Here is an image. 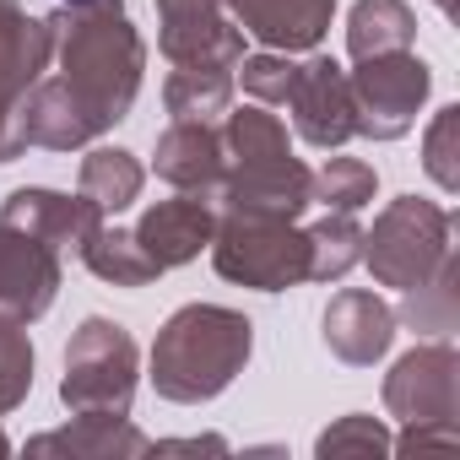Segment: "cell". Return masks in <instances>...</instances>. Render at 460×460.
<instances>
[{"instance_id": "cell-10", "label": "cell", "mask_w": 460, "mask_h": 460, "mask_svg": "<svg viewBox=\"0 0 460 460\" xmlns=\"http://www.w3.org/2000/svg\"><path fill=\"white\" fill-rule=\"evenodd\" d=\"M157 49L173 66H227L244 60V28L227 22V0H157Z\"/></svg>"}, {"instance_id": "cell-26", "label": "cell", "mask_w": 460, "mask_h": 460, "mask_svg": "<svg viewBox=\"0 0 460 460\" xmlns=\"http://www.w3.org/2000/svg\"><path fill=\"white\" fill-rule=\"evenodd\" d=\"M374 168L363 157H331L320 173H309V200H320L325 211H363L374 200Z\"/></svg>"}, {"instance_id": "cell-4", "label": "cell", "mask_w": 460, "mask_h": 460, "mask_svg": "<svg viewBox=\"0 0 460 460\" xmlns=\"http://www.w3.org/2000/svg\"><path fill=\"white\" fill-rule=\"evenodd\" d=\"M211 261L227 282L282 293L309 282V234H298L282 217H239L222 211L211 234Z\"/></svg>"}, {"instance_id": "cell-34", "label": "cell", "mask_w": 460, "mask_h": 460, "mask_svg": "<svg viewBox=\"0 0 460 460\" xmlns=\"http://www.w3.org/2000/svg\"><path fill=\"white\" fill-rule=\"evenodd\" d=\"M60 6H82V0H60Z\"/></svg>"}, {"instance_id": "cell-11", "label": "cell", "mask_w": 460, "mask_h": 460, "mask_svg": "<svg viewBox=\"0 0 460 460\" xmlns=\"http://www.w3.org/2000/svg\"><path fill=\"white\" fill-rule=\"evenodd\" d=\"M293 109V125L309 146L320 152H336L347 146L358 130H352V87H347V71L331 60V55H314L293 71V87L282 98Z\"/></svg>"}, {"instance_id": "cell-32", "label": "cell", "mask_w": 460, "mask_h": 460, "mask_svg": "<svg viewBox=\"0 0 460 460\" xmlns=\"http://www.w3.org/2000/svg\"><path fill=\"white\" fill-rule=\"evenodd\" d=\"M433 6H438V12H444V17H455V0H433Z\"/></svg>"}, {"instance_id": "cell-20", "label": "cell", "mask_w": 460, "mask_h": 460, "mask_svg": "<svg viewBox=\"0 0 460 460\" xmlns=\"http://www.w3.org/2000/svg\"><path fill=\"white\" fill-rule=\"evenodd\" d=\"M417 39V17L406 0H358L352 22H347V49L352 60H374L390 49H411Z\"/></svg>"}, {"instance_id": "cell-28", "label": "cell", "mask_w": 460, "mask_h": 460, "mask_svg": "<svg viewBox=\"0 0 460 460\" xmlns=\"http://www.w3.org/2000/svg\"><path fill=\"white\" fill-rule=\"evenodd\" d=\"M422 168L433 173L438 190H460V109H438L433 125H428V141H422Z\"/></svg>"}, {"instance_id": "cell-30", "label": "cell", "mask_w": 460, "mask_h": 460, "mask_svg": "<svg viewBox=\"0 0 460 460\" xmlns=\"http://www.w3.org/2000/svg\"><path fill=\"white\" fill-rule=\"evenodd\" d=\"M293 71H298V66H293L282 49H266V55H250V60H244L239 82H244V93H250L255 103H282L288 87H293Z\"/></svg>"}, {"instance_id": "cell-12", "label": "cell", "mask_w": 460, "mask_h": 460, "mask_svg": "<svg viewBox=\"0 0 460 460\" xmlns=\"http://www.w3.org/2000/svg\"><path fill=\"white\" fill-rule=\"evenodd\" d=\"M211 234H217V206L195 190H179L173 200L146 206L141 222H136V244L157 271H173V266L195 261L211 244Z\"/></svg>"}, {"instance_id": "cell-16", "label": "cell", "mask_w": 460, "mask_h": 460, "mask_svg": "<svg viewBox=\"0 0 460 460\" xmlns=\"http://www.w3.org/2000/svg\"><path fill=\"white\" fill-rule=\"evenodd\" d=\"M227 12H234V22L255 44L298 55V49H314L325 39L336 0H227Z\"/></svg>"}, {"instance_id": "cell-23", "label": "cell", "mask_w": 460, "mask_h": 460, "mask_svg": "<svg viewBox=\"0 0 460 460\" xmlns=\"http://www.w3.org/2000/svg\"><path fill=\"white\" fill-rule=\"evenodd\" d=\"M141 184H146V173H141V163H136L130 152L98 146V152H87V163H82L76 195H87V200L109 217V211H125V206L141 195Z\"/></svg>"}, {"instance_id": "cell-2", "label": "cell", "mask_w": 460, "mask_h": 460, "mask_svg": "<svg viewBox=\"0 0 460 460\" xmlns=\"http://www.w3.org/2000/svg\"><path fill=\"white\" fill-rule=\"evenodd\" d=\"M255 347V325L239 309H222V304H184L152 347V385L163 401L195 406L211 401L234 385L250 363Z\"/></svg>"}, {"instance_id": "cell-21", "label": "cell", "mask_w": 460, "mask_h": 460, "mask_svg": "<svg viewBox=\"0 0 460 460\" xmlns=\"http://www.w3.org/2000/svg\"><path fill=\"white\" fill-rule=\"evenodd\" d=\"M82 261H87V271L93 277H103V282H114V288H146V282H157L163 271L141 255V244H136V234H125V227H109V217L93 227V234L82 239V250H76Z\"/></svg>"}, {"instance_id": "cell-15", "label": "cell", "mask_w": 460, "mask_h": 460, "mask_svg": "<svg viewBox=\"0 0 460 460\" xmlns=\"http://www.w3.org/2000/svg\"><path fill=\"white\" fill-rule=\"evenodd\" d=\"M390 341H395V309H390L379 293L347 288V293L331 298V309H325V347H331L341 363H358V368H363V363L385 358Z\"/></svg>"}, {"instance_id": "cell-1", "label": "cell", "mask_w": 460, "mask_h": 460, "mask_svg": "<svg viewBox=\"0 0 460 460\" xmlns=\"http://www.w3.org/2000/svg\"><path fill=\"white\" fill-rule=\"evenodd\" d=\"M49 22V55H60V82L87 109L98 130L119 125L141 93L146 44L125 17V0H82L60 6Z\"/></svg>"}, {"instance_id": "cell-5", "label": "cell", "mask_w": 460, "mask_h": 460, "mask_svg": "<svg viewBox=\"0 0 460 460\" xmlns=\"http://www.w3.org/2000/svg\"><path fill=\"white\" fill-rule=\"evenodd\" d=\"M363 261L385 288H417L449 261V211L417 195L390 200L374 217V234H363Z\"/></svg>"}, {"instance_id": "cell-13", "label": "cell", "mask_w": 460, "mask_h": 460, "mask_svg": "<svg viewBox=\"0 0 460 460\" xmlns=\"http://www.w3.org/2000/svg\"><path fill=\"white\" fill-rule=\"evenodd\" d=\"M60 293V250L0 227V314L12 320H39Z\"/></svg>"}, {"instance_id": "cell-6", "label": "cell", "mask_w": 460, "mask_h": 460, "mask_svg": "<svg viewBox=\"0 0 460 460\" xmlns=\"http://www.w3.org/2000/svg\"><path fill=\"white\" fill-rule=\"evenodd\" d=\"M136 395V341L114 320H82V331L66 347V379L60 401L76 417H125Z\"/></svg>"}, {"instance_id": "cell-17", "label": "cell", "mask_w": 460, "mask_h": 460, "mask_svg": "<svg viewBox=\"0 0 460 460\" xmlns=\"http://www.w3.org/2000/svg\"><path fill=\"white\" fill-rule=\"evenodd\" d=\"M157 179H168L173 190H195L211 195L222 184V136L206 119H173L157 136V157H152Z\"/></svg>"}, {"instance_id": "cell-14", "label": "cell", "mask_w": 460, "mask_h": 460, "mask_svg": "<svg viewBox=\"0 0 460 460\" xmlns=\"http://www.w3.org/2000/svg\"><path fill=\"white\" fill-rule=\"evenodd\" d=\"M103 222V211L87 195H60V190H17L0 206V227L49 244V250H82V239Z\"/></svg>"}, {"instance_id": "cell-8", "label": "cell", "mask_w": 460, "mask_h": 460, "mask_svg": "<svg viewBox=\"0 0 460 460\" xmlns=\"http://www.w3.org/2000/svg\"><path fill=\"white\" fill-rule=\"evenodd\" d=\"M49 66V22L28 17L17 0H0V163L28 152L22 103Z\"/></svg>"}, {"instance_id": "cell-25", "label": "cell", "mask_w": 460, "mask_h": 460, "mask_svg": "<svg viewBox=\"0 0 460 460\" xmlns=\"http://www.w3.org/2000/svg\"><path fill=\"white\" fill-rule=\"evenodd\" d=\"M455 314H460V293H455V255L417 288H406V304H401V320L417 325V331H433V336H449L455 331Z\"/></svg>"}, {"instance_id": "cell-19", "label": "cell", "mask_w": 460, "mask_h": 460, "mask_svg": "<svg viewBox=\"0 0 460 460\" xmlns=\"http://www.w3.org/2000/svg\"><path fill=\"white\" fill-rule=\"evenodd\" d=\"M28 449L33 455H93V460H109V455H146L152 444L125 417H76L60 433H39Z\"/></svg>"}, {"instance_id": "cell-29", "label": "cell", "mask_w": 460, "mask_h": 460, "mask_svg": "<svg viewBox=\"0 0 460 460\" xmlns=\"http://www.w3.org/2000/svg\"><path fill=\"white\" fill-rule=\"evenodd\" d=\"M347 449H358V455H385V449H390V433H385L374 417L352 411V417H341L336 428H325V433L314 438V455H347Z\"/></svg>"}, {"instance_id": "cell-18", "label": "cell", "mask_w": 460, "mask_h": 460, "mask_svg": "<svg viewBox=\"0 0 460 460\" xmlns=\"http://www.w3.org/2000/svg\"><path fill=\"white\" fill-rule=\"evenodd\" d=\"M22 130H28V146H49V152H71V146L103 136L60 76L55 82H44V76L33 82L28 103H22Z\"/></svg>"}, {"instance_id": "cell-27", "label": "cell", "mask_w": 460, "mask_h": 460, "mask_svg": "<svg viewBox=\"0 0 460 460\" xmlns=\"http://www.w3.org/2000/svg\"><path fill=\"white\" fill-rule=\"evenodd\" d=\"M28 390H33V341L22 331V320L0 314V411L22 406Z\"/></svg>"}, {"instance_id": "cell-22", "label": "cell", "mask_w": 460, "mask_h": 460, "mask_svg": "<svg viewBox=\"0 0 460 460\" xmlns=\"http://www.w3.org/2000/svg\"><path fill=\"white\" fill-rule=\"evenodd\" d=\"M163 103H168L173 119L227 114V103H234V71L227 66H173V76L163 87Z\"/></svg>"}, {"instance_id": "cell-33", "label": "cell", "mask_w": 460, "mask_h": 460, "mask_svg": "<svg viewBox=\"0 0 460 460\" xmlns=\"http://www.w3.org/2000/svg\"><path fill=\"white\" fill-rule=\"evenodd\" d=\"M6 449H12V444H6V433H0V455H6Z\"/></svg>"}, {"instance_id": "cell-9", "label": "cell", "mask_w": 460, "mask_h": 460, "mask_svg": "<svg viewBox=\"0 0 460 460\" xmlns=\"http://www.w3.org/2000/svg\"><path fill=\"white\" fill-rule=\"evenodd\" d=\"M385 406L406 417V428H455L460 411V358L449 341H428L406 352L385 379Z\"/></svg>"}, {"instance_id": "cell-31", "label": "cell", "mask_w": 460, "mask_h": 460, "mask_svg": "<svg viewBox=\"0 0 460 460\" xmlns=\"http://www.w3.org/2000/svg\"><path fill=\"white\" fill-rule=\"evenodd\" d=\"M163 455H173V449H211V455H227V444L222 438H168V444H157Z\"/></svg>"}, {"instance_id": "cell-24", "label": "cell", "mask_w": 460, "mask_h": 460, "mask_svg": "<svg viewBox=\"0 0 460 460\" xmlns=\"http://www.w3.org/2000/svg\"><path fill=\"white\" fill-rule=\"evenodd\" d=\"M358 261H363L358 211H325L309 227V282H341Z\"/></svg>"}, {"instance_id": "cell-7", "label": "cell", "mask_w": 460, "mask_h": 460, "mask_svg": "<svg viewBox=\"0 0 460 460\" xmlns=\"http://www.w3.org/2000/svg\"><path fill=\"white\" fill-rule=\"evenodd\" d=\"M347 87H352V130L368 141H395L417 125V109L428 103L433 71L411 49H390V55L358 60Z\"/></svg>"}, {"instance_id": "cell-3", "label": "cell", "mask_w": 460, "mask_h": 460, "mask_svg": "<svg viewBox=\"0 0 460 460\" xmlns=\"http://www.w3.org/2000/svg\"><path fill=\"white\" fill-rule=\"evenodd\" d=\"M222 211L298 222L309 206V168L288 152V130L266 109H234L222 130Z\"/></svg>"}]
</instances>
